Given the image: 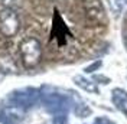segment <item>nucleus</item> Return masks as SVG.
Segmentation results:
<instances>
[{"mask_svg": "<svg viewBox=\"0 0 127 124\" xmlns=\"http://www.w3.org/2000/svg\"><path fill=\"white\" fill-rule=\"evenodd\" d=\"M19 55L25 68H35L42 59V45L36 38H25L19 43Z\"/></svg>", "mask_w": 127, "mask_h": 124, "instance_id": "1", "label": "nucleus"}, {"mask_svg": "<svg viewBox=\"0 0 127 124\" xmlns=\"http://www.w3.org/2000/svg\"><path fill=\"white\" fill-rule=\"evenodd\" d=\"M20 31V17L13 9H3L0 12V33L4 38H13Z\"/></svg>", "mask_w": 127, "mask_h": 124, "instance_id": "2", "label": "nucleus"}, {"mask_svg": "<svg viewBox=\"0 0 127 124\" xmlns=\"http://www.w3.org/2000/svg\"><path fill=\"white\" fill-rule=\"evenodd\" d=\"M84 10L85 17L91 25H103L107 22L104 7L100 0H84Z\"/></svg>", "mask_w": 127, "mask_h": 124, "instance_id": "3", "label": "nucleus"}, {"mask_svg": "<svg viewBox=\"0 0 127 124\" xmlns=\"http://www.w3.org/2000/svg\"><path fill=\"white\" fill-rule=\"evenodd\" d=\"M74 82H75L79 88H82L84 91L98 94V87H97V82H95V81L87 79V78L82 77V75H75V77H74Z\"/></svg>", "mask_w": 127, "mask_h": 124, "instance_id": "4", "label": "nucleus"}, {"mask_svg": "<svg viewBox=\"0 0 127 124\" xmlns=\"http://www.w3.org/2000/svg\"><path fill=\"white\" fill-rule=\"evenodd\" d=\"M113 102L119 107H123V105H127V93L120 90V88H116L113 90Z\"/></svg>", "mask_w": 127, "mask_h": 124, "instance_id": "5", "label": "nucleus"}, {"mask_svg": "<svg viewBox=\"0 0 127 124\" xmlns=\"http://www.w3.org/2000/svg\"><path fill=\"white\" fill-rule=\"evenodd\" d=\"M107 3H108V7H110L111 13L116 17H119L121 10H123V0H107Z\"/></svg>", "mask_w": 127, "mask_h": 124, "instance_id": "6", "label": "nucleus"}, {"mask_svg": "<svg viewBox=\"0 0 127 124\" xmlns=\"http://www.w3.org/2000/svg\"><path fill=\"white\" fill-rule=\"evenodd\" d=\"M100 66H101V61H97L95 63H91L90 66H87V68H85V72H88V74H91V72H94L95 69H98Z\"/></svg>", "mask_w": 127, "mask_h": 124, "instance_id": "7", "label": "nucleus"}, {"mask_svg": "<svg viewBox=\"0 0 127 124\" xmlns=\"http://www.w3.org/2000/svg\"><path fill=\"white\" fill-rule=\"evenodd\" d=\"M126 46H127V36H126Z\"/></svg>", "mask_w": 127, "mask_h": 124, "instance_id": "8", "label": "nucleus"}, {"mask_svg": "<svg viewBox=\"0 0 127 124\" xmlns=\"http://www.w3.org/2000/svg\"><path fill=\"white\" fill-rule=\"evenodd\" d=\"M124 1H126V3H127V0H124Z\"/></svg>", "mask_w": 127, "mask_h": 124, "instance_id": "9", "label": "nucleus"}]
</instances>
